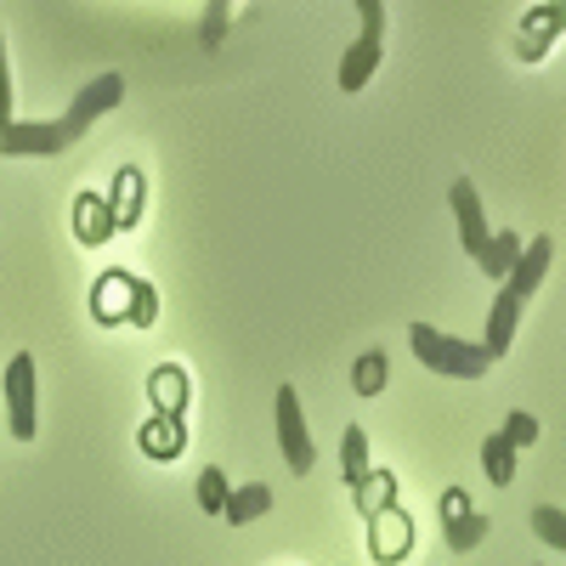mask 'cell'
<instances>
[{"instance_id":"25","label":"cell","mask_w":566,"mask_h":566,"mask_svg":"<svg viewBox=\"0 0 566 566\" xmlns=\"http://www.w3.org/2000/svg\"><path fill=\"white\" fill-rule=\"evenodd\" d=\"M357 18H363V34H386V0H357Z\"/></svg>"},{"instance_id":"12","label":"cell","mask_w":566,"mask_h":566,"mask_svg":"<svg viewBox=\"0 0 566 566\" xmlns=\"http://www.w3.org/2000/svg\"><path fill=\"white\" fill-rule=\"evenodd\" d=\"M266 510H272V488L266 482H250V488H232L227 493V510L221 515H227L232 527H250V522H261Z\"/></svg>"},{"instance_id":"9","label":"cell","mask_w":566,"mask_h":566,"mask_svg":"<svg viewBox=\"0 0 566 566\" xmlns=\"http://www.w3.org/2000/svg\"><path fill=\"white\" fill-rule=\"evenodd\" d=\"M368 555L380 560V566H397L408 555V515L402 510H386V515H374V533H368Z\"/></svg>"},{"instance_id":"24","label":"cell","mask_w":566,"mask_h":566,"mask_svg":"<svg viewBox=\"0 0 566 566\" xmlns=\"http://www.w3.org/2000/svg\"><path fill=\"white\" fill-rule=\"evenodd\" d=\"M12 125V69H7V40H0V130Z\"/></svg>"},{"instance_id":"4","label":"cell","mask_w":566,"mask_h":566,"mask_svg":"<svg viewBox=\"0 0 566 566\" xmlns=\"http://www.w3.org/2000/svg\"><path fill=\"white\" fill-rule=\"evenodd\" d=\"M488 533H493L488 515H482L476 504H470L459 488H448V493H442V538H448V549H453V555H470Z\"/></svg>"},{"instance_id":"21","label":"cell","mask_w":566,"mask_h":566,"mask_svg":"<svg viewBox=\"0 0 566 566\" xmlns=\"http://www.w3.org/2000/svg\"><path fill=\"white\" fill-rule=\"evenodd\" d=\"M142 448H148V453H176V448H181V419L148 424V431H142Z\"/></svg>"},{"instance_id":"14","label":"cell","mask_w":566,"mask_h":566,"mask_svg":"<svg viewBox=\"0 0 566 566\" xmlns=\"http://www.w3.org/2000/svg\"><path fill=\"white\" fill-rule=\"evenodd\" d=\"M522 250H527V244L515 239V232H493V239H488V250L476 255V266H482L488 277H510V266L522 261Z\"/></svg>"},{"instance_id":"8","label":"cell","mask_w":566,"mask_h":566,"mask_svg":"<svg viewBox=\"0 0 566 566\" xmlns=\"http://www.w3.org/2000/svg\"><path fill=\"white\" fill-rule=\"evenodd\" d=\"M566 29V0H544V7L522 23V34H515V57L522 63H538L544 57V45Z\"/></svg>"},{"instance_id":"2","label":"cell","mask_w":566,"mask_h":566,"mask_svg":"<svg viewBox=\"0 0 566 566\" xmlns=\"http://www.w3.org/2000/svg\"><path fill=\"white\" fill-rule=\"evenodd\" d=\"M408 346H413V357L431 368V374H442V380H482V374L493 368L488 346L442 335V328H431V323H413L408 328Z\"/></svg>"},{"instance_id":"10","label":"cell","mask_w":566,"mask_h":566,"mask_svg":"<svg viewBox=\"0 0 566 566\" xmlns=\"http://www.w3.org/2000/svg\"><path fill=\"white\" fill-rule=\"evenodd\" d=\"M374 69H380V34H357L352 52L340 57V91H363Z\"/></svg>"},{"instance_id":"23","label":"cell","mask_w":566,"mask_h":566,"mask_svg":"<svg viewBox=\"0 0 566 566\" xmlns=\"http://www.w3.org/2000/svg\"><path fill=\"white\" fill-rule=\"evenodd\" d=\"M499 431H504V437H510L515 448H527V442H538V419L515 408V413H504V424H499Z\"/></svg>"},{"instance_id":"3","label":"cell","mask_w":566,"mask_h":566,"mask_svg":"<svg viewBox=\"0 0 566 566\" xmlns=\"http://www.w3.org/2000/svg\"><path fill=\"white\" fill-rule=\"evenodd\" d=\"M277 442H283V464H290V476H306V470L317 464V442L306 431V413H301L295 386L277 391Z\"/></svg>"},{"instance_id":"17","label":"cell","mask_w":566,"mask_h":566,"mask_svg":"<svg viewBox=\"0 0 566 566\" xmlns=\"http://www.w3.org/2000/svg\"><path fill=\"white\" fill-rule=\"evenodd\" d=\"M154 402L165 408V419H181V402H187V380H181V368H176V363H165V368L154 374Z\"/></svg>"},{"instance_id":"1","label":"cell","mask_w":566,"mask_h":566,"mask_svg":"<svg viewBox=\"0 0 566 566\" xmlns=\"http://www.w3.org/2000/svg\"><path fill=\"white\" fill-rule=\"evenodd\" d=\"M119 97H125V74H103V80H91L80 97L69 103V114L63 119H29V125H7L0 130V154L7 159H34V154H63V148H74V142L91 130V119H103L108 108H119Z\"/></svg>"},{"instance_id":"5","label":"cell","mask_w":566,"mask_h":566,"mask_svg":"<svg viewBox=\"0 0 566 566\" xmlns=\"http://www.w3.org/2000/svg\"><path fill=\"white\" fill-rule=\"evenodd\" d=\"M7 424L18 442L34 437V357L29 352H18L7 363Z\"/></svg>"},{"instance_id":"15","label":"cell","mask_w":566,"mask_h":566,"mask_svg":"<svg viewBox=\"0 0 566 566\" xmlns=\"http://www.w3.org/2000/svg\"><path fill=\"white\" fill-rule=\"evenodd\" d=\"M357 493V510L368 515V522H374V515H386V510H397L391 499H397V482L386 476V470H374V476L363 482V488H352Z\"/></svg>"},{"instance_id":"13","label":"cell","mask_w":566,"mask_h":566,"mask_svg":"<svg viewBox=\"0 0 566 566\" xmlns=\"http://www.w3.org/2000/svg\"><path fill=\"white\" fill-rule=\"evenodd\" d=\"M482 470H488L493 488H510V482H515V442H510L504 431H493V437L482 442Z\"/></svg>"},{"instance_id":"19","label":"cell","mask_w":566,"mask_h":566,"mask_svg":"<svg viewBox=\"0 0 566 566\" xmlns=\"http://www.w3.org/2000/svg\"><path fill=\"white\" fill-rule=\"evenodd\" d=\"M386 352H363L357 357V374H352V386L363 391V397H374V391H386Z\"/></svg>"},{"instance_id":"20","label":"cell","mask_w":566,"mask_h":566,"mask_svg":"<svg viewBox=\"0 0 566 566\" xmlns=\"http://www.w3.org/2000/svg\"><path fill=\"white\" fill-rule=\"evenodd\" d=\"M108 227H114V221H108V210H103L97 199H80V239H85V244H103Z\"/></svg>"},{"instance_id":"11","label":"cell","mask_w":566,"mask_h":566,"mask_svg":"<svg viewBox=\"0 0 566 566\" xmlns=\"http://www.w3.org/2000/svg\"><path fill=\"white\" fill-rule=\"evenodd\" d=\"M515 323H522V301H515L510 290H499V301H493V312H488V340H482L493 363L510 352V340H515Z\"/></svg>"},{"instance_id":"6","label":"cell","mask_w":566,"mask_h":566,"mask_svg":"<svg viewBox=\"0 0 566 566\" xmlns=\"http://www.w3.org/2000/svg\"><path fill=\"white\" fill-rule=\"evenodd\" d=\"M448 205H453V221H459V244H464V255L476 261V255L488 250V239H493V232H488V210H482V193L459 176V181L448 187Z\"/></svg>"},{"instance_id":"16","label":"cell","mask_w":566,"mask_h":566,"mask_svg":"<svg viewBox=\"0 0 566 566\" xmlns=\"http://www.w3.org/2000/svg\"><path fill=\"white\" fill-rule=\"evenodd\" d=\"M340 470H346V482H352V488H363V482L374 476V464H368V437L357 431V424L340 437Z\"/></svg>"},{"instance_id":"18","label":"cell","mask_w":566,"mask_h":566,"mask_svg":"<svg viewBox=\"0 0 566 566\" xmlns=\"http://www.w3.org/2000/svg\"><path fill=\"white\" fill-rule=\"evenodd\" d=\"M533 533H538L549 549L566 555V510H555V504H533Z\"/></svg>"},{"instance_id":"22","label":"cell","mask_w":566,"mask_h":566,"mask_svg":"<svg viewBox=\"0 0 566 566\" xmlns=\"http://www.w3.org/2000/svg\"><path fill=\"white\" fill-rule=\"evenodd\" d=\"M227 476H221V470H205V476H199V510H210V515H221L227 510Z\"/></svg>"},{"instance_id":"7","label":"cell","mask_w":566,"mask_h":566,"mask_svg":"<svg viewBox=\"0 0 566 566\" xmlns=\"http://www.w3.org/2000/svg\"><path fill=\"white\" fill-rule=\"evenodd\" d=\"M549 266H555V239L544 232V239H533L527 250H522V261L510 266V283L504 290L515 295V301H533L538 290H544V277H549Z\"/></svg>"}]
</instances>
